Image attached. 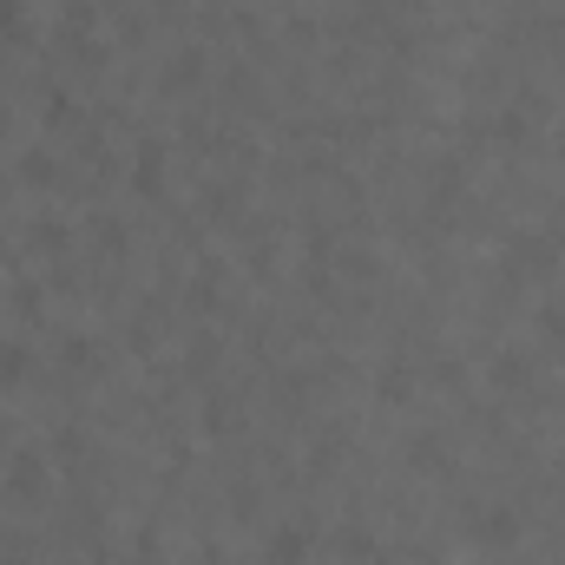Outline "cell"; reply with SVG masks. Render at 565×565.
<instances>
[{"label":"cell","instance_id":"obj_1","mask_svg":"<svg viewBox=\"0 0 565 565\" xmlns=\"http://www.w3.org/2000/svg\"><path fill=\"white\" fill-rule=\"evenodd\" d=\"M500 270H507V277H553V270H559V237H546V231H513V237L500 244Z\"/></svg>","mask_w":565,"mask_h":565},{"label":"cell","instance_id":"obj_2","mask_svg":"<svg viewBox=\"0 0 565 565\" xmlns=\"http://www.w3.org/2000/svg\"><path fill=\"white\" fill-rule=\"evenodd\" d=\"M460 520H467L473 546H487V553H507V546L520 540V513H513V507H467Z\"/></svg>","mask_w":565,"mask_h":565},{"label":"cell","instance_id":"obj_3","mask_svg":"<svg viewBox=\"0 0 565 565\" xmlns=\"http://www.w3.org/2000/svg\"><path fill=\"white\" fill-rule=\"evenodd\" d=\"M487 382L507 388V395H526V388H533V355H526V349H493Z\"/></svg>","mask_w":565,"mask_h":565},{"label":"cell","instance_id":"obj_4","mask_svg":"<svg viewBox=\"0 0 565 565\" xmlns=\"http://www.w3.org/2000/svg\"><path fill=\"white\" fill-rule=\"evenodd\" d=\"M7 493H13V500H40V493H46V454H33V447L13 454V460H7Z\"/></svg>","mask_w":565,"mask_h":565},{"label":"cell","instance_id":"obj_5","mask_svg":"<svg viewBox=\"0 0 565 565\" xmlns=\"http://www.w3.org/2000/svg\"><path fill=\"white\" fill-rule=\"evenodd\" d=\"M264 559H270V565H309V526H296V520L277 526V533H270V546H264Z\"/></svg>","mask_w":565,"mask_h":565},{"label":"cell","instance_id":"obj_6","mask_svg":"<svg viewBox=\"0 0 565 565\" xmlns=\"http://www.w3.org/2000/svg\"><path fill=\"white\" fill-rule=\"evenodd\" d=\"M132 184H139L145 198H158V191H164V145H158V139H145V145H139V164H132Z\"/></svg>","mask_w":565,"mask_h":565},{"label":"cell","instance_id":"obj_7","mask_svg":"<svg viewBox=\"0 0 565 565\" xmlns=\"http://www.w3.org/2000/svg\"><path fill=\"white\" fill-rule=\"evenodd\" d=\"M375 395L402 408V402L415 395V375H408V362H382V375H375Z\"/></svg>","mask_w":565,"mask_h":565},{"label":"cell","instance_id":"obj_8","mask_svg":"<svg viewBox=\"0 0 565 565\" xmlns=\"http://www.w3.org/2000/svg\"><path fill=\"white\" fill-rule=\"evenodd\" d=\"M26 362H33L26 342H20V335H0V388H13V382L26 375Z\"/></svg>","mask_w":565,"mask_h":565},{"label":"cell","instance_id":"obj_9","mask_svg":"<svg viewBox=\"0 0 565 565\" xmlns=\"http://www.w3.org/2000/svg\"><path fill=\"white\" fill-rule=\"evenodd\" d=\"M20 184H53V151L46 145H26L20 151Z\"/></svg>","mask_w":565,"mask_h":565},{"label":"cell","instance_id":"obj_10","mask_svg":"<svg viewBox=\"0 0 565 565\" xmlns=\"http://www.w3.org/2000/svg\"><path fill=\"white\" fill-rule=\"evenodd\" d=\"M408 467H422V473H447V447H434V434H415V440H408Z\"/></svg>","mask_w":565,"mask_h":565},{"label":"cell","instance_id":"obj_11","mask_svg":"<svg viewBox=\"0 0 565 565\" xmlns=\"http://www.w3.org/2000/svg\"><path fill=\"white\" fill-rule=\"evenodd\" d=\"M198 66H204V60H198V46L171 53V66H164V86H171V93H178V86H198Z\"/></svg>","mask_w":565,"mask_h":565},{"label":"cell","instance_id":"obj_12","mask_svg":"<svg viewBox=\"0 0 565 565\" xmlns=\"http://www.w3.org/2000/svg\"><path fill=\"white\" fill-rule=\"evenodd\" d=\"M60 362H66V369H93V362H99V349H93L86 335H66V342H60Z\"/></svg>","mask_w":565,"mask_h":565},{"label":"cell","instance_id":"obj_13","mask_svg":"<svg viewBox=\"0 0 565 565\" xmlns=\"http://www.w3.org/2000/svg\"><path fill=\"white\" fill-rule=\"evenodd\" d=\"M440 198H460V164L447 158V164H434V204Z\"/></svg>","mask_w":565,"mask_h":565},{"label":"cell","instance_id":"obj_14","mask_svg":"<svg viewBox=\"0 0 565 565\" xmlns=\"http://www.w3.org/2000/svg\"><path fill=\"white\" fill-rule=\"evenodd\" d=\"M33 244H40V250H66V224H60V217H40V224H33Z\"/></svg>","mask_w":565,"mask_h":565},{"label":"cell","instance_id":"obj_15","mask_svg":"<svg viewBox=\"0 0 565 565\" xmlns=\"http://www.w3.org/2000/svg\"><path fill=\"white\" fill-rule=\"evenodd\" d=\"M335 546H342V559H369V553H375V540H369L362 526H342V540H335Z\"/></svg>","mask_w":565,"mask_h":565},{"label":"cell","instance_id":"obj_16","mask_svg":"<svg viewBox=\"0 0 565 565\" xmlns=\"http://www.w3.org/2000/svg\"><path fill=\"white\" fill-rule=\"evenodd\" d=\"M231 422H237V408H231L224 395H211V402H204V427H211V434H224Z\"/></svg>","mask_w":565,"mask_h":565},{"label":"cell","instance_id":"obj_17","mask_svg":"<svg viewBox=\"0 0 565 565\" xmlns=\"http://www.w3.org/2000/svg\"><path fill=\"white\" fill-rule=\"evenodd\" d=\"M540 329H546V335H553V342L565 349V296H559V302H546V309H540Z\"/></svg>","mask_w":565,"mask_h":565},{"label":"cell","instance_id":"obj_18","mask_svg":"<svg viewBox=\"0 0 565 565\" xmlns=\"http://www.w3.org/2000/svg\"><path fill=\"white\" fill-rule=\"evenodd\" d=\"M493 132H500V145H520V139H526V113H500V119H493Z\"/></svg>","mask_w":565,"mask_h":565},{"label":"cell","instance_id":"obj_19","mask_svg":"<svg viewBox=\"0 0 565 565\" xmlns=\"http://www.w3.org/2000/svg\"><path fill=\"white\" fill-rule=\"evenodd\" d=\"M46 119H53V126H66V119H79V106H73L66 93H53V99H46Z\"/></svg>","mask_w":565,"mask_h":565},{"label":"cell","instance_id":"obj_20","mask_svg":"<svg viewBox=\"0 0 565 565\" xmlns=\"http://www.w3.org/2000/svg\"><path fill=\"white\" fill-rule=\"evenodd\" d=\"M13 309L20 316H40V289H13Z\"/></svg>","mask_w":565,"mask_h":565},{"label":"cell","instance_id":"obj_21","mask_svg":"<svg viewBox=\"0 0 565 565\" xmlns=\"http://www.w3.org/2000/svg\"><path fill=\"white\" fill-rule=\"evenodd\" d=\"M0 33H20V0H0Z\"/></svg>","mask_w":565,"mask_h":565},{"label":"cell","instance_id":"obj_22","mask_svg":"<svg viewBox=\"0 0 565 565\" xmlns=\"http://www.w3.org/2000/svg\"><path fill=\"white\" fill-rule=\"evenodd\" d=\"M0 132H7V99H0Z\"/></svg>","mask_w":565,"mask_h":565},{"label":"cell","instance_id":"obj_23","mask_svg":"<svg viewBox=\"0 0 565 565\" xmlns=\"http://www.w3.org/2000/svg\"><path fill=\"white\" fill-rule=\"evenodd\" d=\"M158 7H178V0H158Z\"/></svg>","mask_w":565,"mask_h":565}]
</instances>
